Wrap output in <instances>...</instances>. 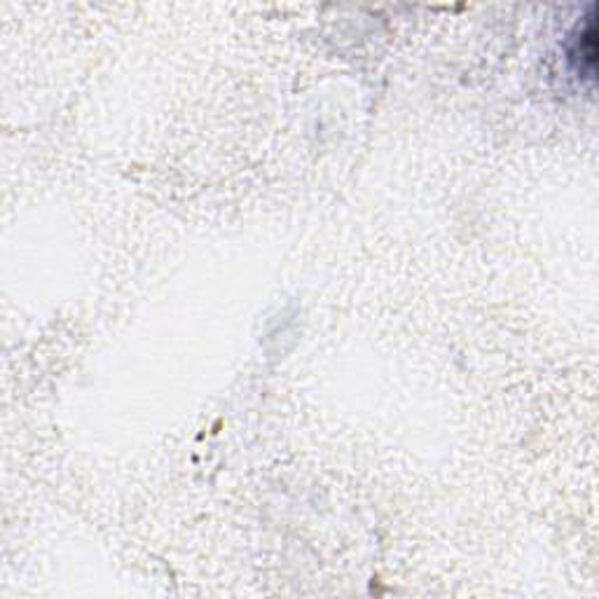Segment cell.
Segmentation results:
<instances>
[{
	"label": "cell",
	"instance_id": "obj_1",
	"mask_svg": "<svg viewBox=\"0 0 599 599\" xmlns=\"http://www.w3.org/2000/svg\"><path fill=\"white\" fill-rule=\"evenodd\" d=\"M569 61L580 80L595 82L597 73V22H595V5L586 16L584 24H578L572 43H569Z\"/></svg>",
	"mask_w": 599,
	"mask_h": 599
}]
</instances>
